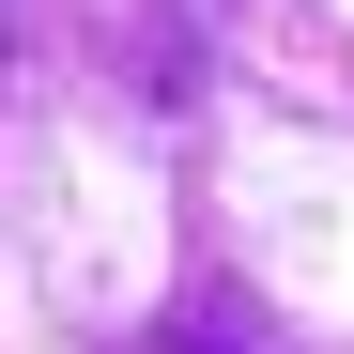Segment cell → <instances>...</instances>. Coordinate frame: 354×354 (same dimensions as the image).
I'll return each mask as SVG.
<instances>
[{
  "label": "cell",
  "instance_id": "obj_1",
  "mask_svg": "<svg viewBox=\"0 0 354 354\" xmlns=\"http://www.w3.org/2000/svg\"><path fill=\"white\" fill-rule=\"evenodd\" d=\"M169 354H247V339H216V324H185V339H169Z\"/></svg>",
  "mask_w": 354,
  "mask_h": 354
}]
</instances>
